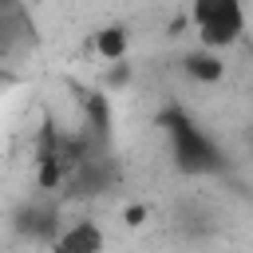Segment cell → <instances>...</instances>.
I'll return each instance as SVG.
<instances>
[{"label":"cell","mask_w":253,"mask_h":253,"mask_svg":"<svg viewBox=\"0 0 253 253\" xmlns=\"http://www.w3.org/2000/svg\"><path fill=\"white\" fill-rule=\"evenodd\" d=\"M190 28L198 36V47L221 55L225 47H233L245 36L249 12L237 0H194L190 4Z\"/></svg>","instance_id":"obj_1"},{"label":"cell","mask_w":253,"mask_h":253,"mask_svg":"<svg viewBox=\"0 0 253 253\" xmlns=\"http://www.w3.org/2000/svg\"><path fill=\"white\" fill-rule=\"evenodd\" d=\"M107 249V233L99 221L91 217H79V221H67L63 229H55L51 237V253H103Z\"/></svg>","instance_id":"obj_2"},{"label":"cell","mask_w":253,"mask_h":253,"mask_svg":"<svg viewBox=\"0 0 253 253\" xmlns=\"http://www.w3.org/2000/svg\"><path fill=\"white\" fill-rule=\"evenodd\" d=\"M91 43H95V55H99V59L119 63V59L130 51V32H126V24H107V28L95 32Z\"/></svg>","instance_id":"obj_3"},{"label":"cell","mask_w":253,"mask_h":253,"mask_svg":"<svg viewBox=\"0 0 253 253\" xmlns=\"http://www.w3.org/2000/svg\"><path fill=\"white\" fill-rule=\"evenodd\" d=\"M186 75L194 79V83H221V75H225V63H221V55L217 51H206V47H194L190 55H186Z\"/></svg>","instance_id":"obj_4"}]
</instances>
